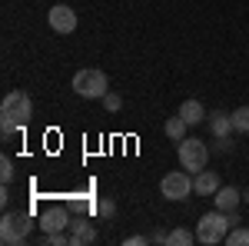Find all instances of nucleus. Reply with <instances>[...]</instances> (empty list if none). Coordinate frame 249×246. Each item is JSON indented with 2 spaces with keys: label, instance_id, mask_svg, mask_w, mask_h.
Masks as SVG:
<instances>
[{
  "label": "nucleus",
  "instance_id": "9b49d317",
  "mask_svg": "<svg viewBox=\"0 0 249 246\" xmlns=\"http://www.w3.org/2000/svg\"><path fill=\"white\" fill-rule=\"evenodd\" d=\"M213 203H216V209H223V213H232V209L243 203V193L236 187H219L213 193Z\"/></svg>",
  "mask_w": 249,
  "mask_h": 246
},
{
  "label": "nucleus",
  "instance_id": "0eeeda50",
  "mask_svg": "<svg viewBox=\"0 0 249 246\" xmlns=\"http://www.w3.org/2000/svg\"><path fill=\"white\" fill-rule=\"evenodd\" d=\"M47 23H50L53 34H73V30H77V10L67 7V3H57V7H50Z\"/></svg>",
  "mask_w": 249,
  "mask_h": 246
},
{
  "label": "nucleus",
  "instance_id": "f03ea898",
  "mask_svg": "<svg viewBox=\"0 0 249 246\" xmlns=\"http://www.w3.org/2000/svg\"><path fill=\"white\" fill-rule=\"evenodd\" d=\"M30 229H34V216L23 213V209H7L0 216V240L7 246H17L30 240Z\"/></svg>",
  "mask_w": 249,
  "mask_h": 246
},
{
  "label": "nucleus",
  "instance_id": "aec40b11",
  "mask_svg": "<svg viewBox=\"0 0 249 246\" xmlns=\"http://www.w3.org/2000/svg\"><path fill=\"white\" fill-rule=\"evenodd\" d=\"M103 107H107L110 114H116V110L123 107V100H120V96H116V94H107V96H103Z\"/></svg>",
  "mask_w": 249,
  "mask_h": 246
},
{
  "label": "nucleus",
  "instance_id": "ddd939ff",
  "mask_svg": "<svg viewBox=\"0 0 249 246\" xmlns=\"http://www.w3.org/2000/svg\"><path fill=\"white\" fill-rule=\"evenodd\" d=\"M179 116H183L190 127H199V123H206V110H203V103H199V100H186V103L179 107Z\"/></svg>",
  "mask_w": 249,
  "mask_h": 246
},
{
  "label": "nucleus",
  "instance_id": "5701e85b",
  "mask_svg": "<svg viewBox=\"0 0 249 246\" xmlns=\"http://www.w3.org/2000/svg\"><path fill=\"white\" fill-rule=\"evenodd\" d=\"M166 236H170V233H163V229H153V236H150V243H166Z\"/></svg>",
  "mask_w": 249,
  "mask_h": 246
},
{
  "label": "nucleus",
  "instance_id": "20e7f679",
  "mask_svg": "<svg viewBox=\"0 0 249 246\" xmlns=\"http://www.w3.org/2000/svg\"><path fill=\"white\" fill-rule=\"evenodd\" d=\"M73 94L83 96V100H103L110 94V80L96 67H83V70L73 74Z\"/></svg>",
  "mask_w": 249,
  "mask_h": 246
},
{
  "label": "nucleus",
  "instance_id": "4468645a",
  "mask_svg": "<svg viewBox=\"0 0 249 246\" xmlns=\"http://www.w3.org/2000/svg\"><path fill=\"white\" fill-rule=\"evenodd\" d=\"M163 130H166V136H170L173 143H179V140H186V130H190V123H186L183 116L176 114V116H170V120H166V127H163Z\"/></svg>",
  "mask_w": 249,
  "mask_h": 246
},
{
  "label": "nucleus",
  "instance_id": "9d476101",
  "mask_svg": "<svg viewBox=\"0 0 249 246\" xmlns=\"http://www.w3.org/2000/svg\"><path fill=\"white\" fill-rule=\"evenodd\" d=\"M96 243V227L87 220H73L70 223V246H90Z\"/></svg>",
  "mask_w": 249,
  "mask_h": 246
},
{
  "label": "nucleus",
  "instance_id": "2eb2a0df",
  "mask_svg": "<svg viewBox=\"0 0 249 246\" xmlns=\"http://www.w3.org/2000/svg\"><path fill=\"white\" fill-rule=\"evenodd\" d=\"M226 243H230V246H249V223H246V227H243V223L230 227V233H226Z\"/></svg>",
  "mask_w": 249,
  "mask_h": 246
},
{
  "label": "nucleus",
  "instance_id": "423d86ee",
  "mask_svg": "<svg viewBox=\"0 0 249 246\" xmlns=\"http://www.w3.org/2000/svg\"><path fill=\"white\" fill-rule=\"evenodd\" d=\"M160 193L166 196V200H190L193 193V173L190 170H173L163 176V183H160Z\"/></svg>",
  "mask_w": 249,
  "mask_h": 246
},
{
  "label": "nucleus",
  "instance_id": "393cba45",
  "mask_svg": "<svg viewBox=\"0 0 249 246\" xmlns=\"http://www.w3.org/2000/svg\"><path fill=\"white\" fill-rule=\"evenodd\" d=\"M246 223H249V220H246Z\"/></svg>",
  "mask_w": 249,
  "mask_h": 246
},
{
  "label": "nucleus",
  "instance_id": "1a4fd4ad",
  "mask_svg": "<svg viewBox=\"0 0 249 246\" xmlns=\"http://www.w3.org/2000/svg\"><path fill=\"white\" fill-rule=\"evenodd\" d=\"M219 187H223V183H219V173H216V170L193 173V193H196V196H213Z\"/></svg>",
  "mask_w": 249,
  "mask_h": 246
},
{
  "label": "nucleus",
  "instance_id": "dca6fc26",
  "mask_svg": "<svg viewBox=\"0 0 249 246\" xmlns=\"http://www.w3.org/2000/svg\"><path fill=\"white\" fill-rule=\"evenodd\" d=\"M166 243L170 246H190V243H196V233H190V229H173L170 236H166Z\"/></svg>",
  "mask_w": 249,
  "mask_h": 246
},
{
  "label": "nucleus",
  "instance_id": "6e6552de",
  "mask_svg": "<svg viewBox=\"0 0 249 246\" xmlns=\"http://www.w3.org/2000/svg\"><path fill=\"white\" fill-rule=\"evenodd\" d=\"M70 223H73V216H70L67 207H47L40 213L37 227L43 229V233H60V229H70Z\"/></svg>",
  "mask_w": 249,
  "mask_h": 246
},
{
  "label": "nucleus",
  "instance_id": "f3484780",
  "mask_svg": "<svg viewBox=\"0 0 249 246\" xmlns=\"http://www.w3.org/2000/svg\"><path fill=\"white\" fill-rule=\"evenodd\" d=\"M232 130L249 133V107H236V110H232Z\"/></svg>",
  "mask_w": 249,
  "mask_h": 246
},
{
  "label": "nucleus",
  "instance_id": "f257e3e1",
  "mask_svg": "<svg viewBox=\"0 0 249 246\" xmlns=\"http://www.w3.org/2000/svg\"><path fill=\"white\" fill-rule=\"evenodd\" d=\"M30 116H34V103L23 90H10L3 96V103H0V130H3V136L20 133L30 123Z\"/></svg>",
  "mask_w": 249,
  "mask_h": 246
},
{
  "label": "nucleus",
  "instance_id": "39448f33",
  "mask_svg": "<svg viewBox=\"0 0 249 246\" xmlns=\"http://www.w3.org/2000/svg\"><path fill=\"white\" fill-rule=\"evenodd\" d=\"M176 153H179V167L190 170V173L206 170V163H210V147H206V140H196V136L179 140V143H176Z\"/></svg>",
  "mask_w": 249,
  "mask_h": 246
},
{
  "label": "nucleus",
  "instance_id": "f8f14e48",
  "mask_svg": "<svg viewBox=\"0 0 249 246\" xmlns=\"http://www.w3.org/2000/svg\"><path fill=\"white\" fill-rule=\"evenodd\" d=\"M206 127H210L213 136H230L232 133V114H226V110H213V114H206Z\"/></svg>",
  "mask_w": 249,
  "mask_h": 246
},
{
  "label": "nucleus",
  "instance_id": "4be33fe9",
  "mask_svg": "<svg viewBox=\"0 0 249 246\" xmlns=\"http://www.w3.org/2000/svg\"><path fill=\"white\" fill-rule=\"evenodd\" d=\"M150 243V236H130V240H126V246H146Z\"/></svg>",
  "mask_w": 249,
  "mask_h": 246
},
{
  "label": "nucleus",
  "instance_id": "6ab92c4d",
  "mask_svg": "<svg viewBox=\"0 0 249 246\" xmlns=\"http://www.w3.org/2000/svg\"><path fill=\"white\" fill-rule=\"evenodd\" d=\"M96 213H100L103 220H110V216H116V203H113V200H107V196H103V200L96 203Z\"/></svg>",
  "mask_w": 249,
  "mask_h": 246
},
{
  "label": "nucleus",
  "instance_id": "a211bd4d",
  "mask_svg": "<svg viewBox=\"0 0 249 246\" xmlns=\"http://www.w3.org/2000/svg\"><path fill=\"white\" fill-rule=\"evenodd\" d=\"M14 176H17V170H14V160H10V156H3V160H0V180L10 187V183H14Z\"/></svg>",
  "mask_w": 249,
  "mask_h": 246
},
{
  "label": "nucleus",
  "instance_id": "412c9836",
  "mask_svg": "<svg viewBox=\"0 0 249 246\" xmlns=\"http://www.w3.org/2000/svg\"><path fill=\"white\" fill-rule=\"evenodd\" d=\"M213 143H216V150H219V153H230L232 150V140H230V136H213Z\"/></svg>",
  "mask_w": 249,
  "mask_h": 246
},
{
  "label": "nucleus",
  "instance_id": "7ed1b4c3",
  "mask_svg": "<svg viewBox=\"0 0 249 246\" xmlns=\"http://www.w3.org/2000/svg\"><path fill=\"white\" fill-rule=\"evenodd\" d=\"M230 227H232L230 213H223V209H213V213H206V216L196 223V243H203V246L226 243V233H230Z\"/></svg>",
  "mask_w": 249,
  "mask_h": 246
},
{
  "label": "nucleus",
  "instance_id": "b1692460",
  "mask_svg": "<svg viewBox=\"0 0 249 246\" xmlns=\"http://www.w3.org/2000/svg\"><path fill=\"white\" fill-rule=\"evenodd\" d=\"M243 203H249V189H243Z\"/></svg>",
  "mask_w": 249,
  "mask_h": 246
}]
</instances>
